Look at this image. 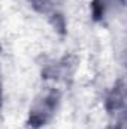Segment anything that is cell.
<instances>
[{
	"label": "cell",
	"mask_w": 127,
	"mask_h": 129,
	"mask_svg": "<svg viewBox=\"0 0 127 129\" xmlns=\"http://www.w3.org/2000/svg\"><path fill=\"white\" fill-rule=\"evenodd\" d=\"M57 104V95L55 93H48L45 95L42 101L36 102L34 110H33V122L43 123L54 111V107Z\"/></svg>",
	"instance_id": "6da1fadb"
}]
</instances>
